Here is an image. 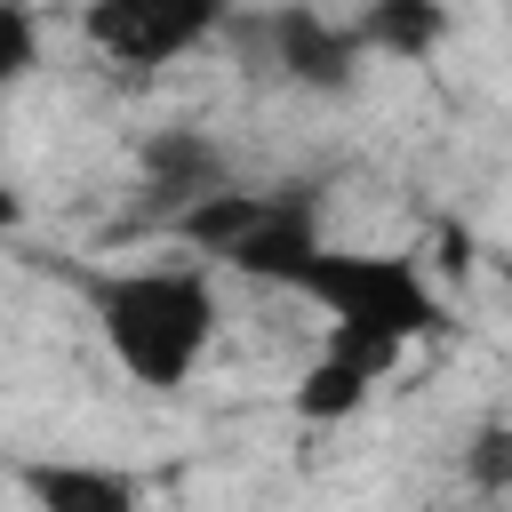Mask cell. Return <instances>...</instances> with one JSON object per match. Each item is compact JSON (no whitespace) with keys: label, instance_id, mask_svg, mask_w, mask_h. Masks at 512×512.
Masks as SVG:
<instances>
[{"label":"cell","instance_id":"6","mask_svg":"<svg viewBox=\"0 0 512 512\" xmlns=\"http://www.w3.org/2000/svg\"><path fill=\"white\" fill-rule=\"evenodd\" d=\"M136 168H144L152 200H168V208H184L192 192L224 184V152H216V136H200V128H152L144 152H136Z\"/></svg>","mask_w":512,"mask_h":512},{"label":"cell","instance_id":"2","mask_svg":"<svg viewBox=\"0 0 512 512\" xmlns=\"http://www.w3.org/2000/svg\"><path fill=\"white\" fill-rule=\"evenodd\" d=\"M288 288L312 296V304H328V328L336 336H368V344H392V352H408L416 336H440V296L424 288V272L408 256L328 248L320 240Z\"/></svg>","mask_w":512,"mask_h":512},{"label":"cell","instance_id":"4","mask_svg":"<svg viewBox=\"0 0 512 512\" xmlns=\"http://www.w3.org/2000/svg\"><path fill=\"white\" fill-rule=\"evenodd\" d=\"M320 248V216H312V200L304 192H264L256 200V216L240 224V240L216 256V264H232V272H248V280H296L304 272V256Z\"/></svg>","mask_w":512,"mask_h":512},{"label":"cell","instance_id":"13","mask_svg":"<svg viewBox=\"0 0 512 512\" xmlns=\"http://www.w3.org/2000/svg\"><path fill=\"white\" fill-rule=\"evenodd\" d=\"M16 224H24V192L0 176V232H16Z\"/></svg>","mask_w":512,"mask_h":512},{"label":"cell","instance_id":"1","mask_svg":"<svg viewBox=\"0 0 512 512\" xmlns=\"http://www.w3.org/2000/svg\"><path fill=\"white\" fill-rule=\"evenodd\" d=\"M96 328L112 344V360L152 384V392H176L208 336H216V288L208 272L192 264H152V272H104L96 280Z\"/></svg>","mask_w":512,"mask_h":512},{"label":"cell","instance_id":"3","mask_svg":"<svg viewBox=\"0 0 512 512\" xmlns=\"http://www.w3.org/2000/svg\"><path fill=\"white\" fill-rule=\"evenodd\" d=\"M224 0H88V40L96 56H112L120 72H160L184 48H200L216 32Z\"/></svg>","mask_w":512,"mask_h":512},{"label":"cell","instance_id":"11","mask_svg":"<svg viewBox=\"0 0 512 512\" xmlns=\"http://www.w3.org/2000/svg\"><path fill=\"white\" fill-rule=\"evenodd\" d=\"M472 480L480 488H512V440H504V424H488L472 440Z\"/></svg>","mask_w":512,"mask_h":512},{"label":"cell","instance_id":"7","mask_svg":"<svg viewBox=\"0 0 512 512\" xmlns=\"http://www.w3.org/2000/svg\"><path fill=\"white\" fill-rule=\"evenodd\" d=\"M352 32H360L368 56H408L416 64L448 40V0H368Z\"/></svg>","mask_w":512,"mask_h":512},{"label":"cell","instance_id":"12","mask_svg":"<svg viewBox=\"0 0 512 512\" xmlns=\"http://www.w3.org/2000/svg\"><path fill=\"white\" fill-rule=\"evenodd\" d=\"M440 264H448L456 280L472 272V232H464V224H440Z\"/></svg>","mask_w":512,"mask_h":512},{"label":"cell","instance_id":"5","mask_svg":"<svg viewBox=\"0 0 512 512\" xmlns=\"http://www.w3.org/2000/svg\"><path fill=\"white\" fill-rule=\"evenodd\" d=\"M272 56H280V72L296 88H320V96H344L360 80V64H368L360 32L352 24H328L320 8H280L272 16Z\"/></svg>","mask_w":512,"mask_h":512},{"label":"cell","instance_id":"8","mask_svg":"<svg viewBox=\"0 0 512 512\" xmlns=\"http://www.w3.org/2000/svg\"><path fill=\"white\" fill-rule=\"evenodd\" d=\"M24 488H32L40 504H56V512H128V504L144 496L128 472H88V464H32Z\"/></svg>","mask_w":512,"mask_h":512},{"label":"cell","instance_id":"10","mask_svg":"<svg viewBox=\"0 0 512 512\" xmlns=\"http://www.w3.org/2000/svg\"><path fill=\"white\" fill-rule=\"evenodd\" d=\"M40 64V16L32 0H0V96Z\"/></svg>","mask_w":512,"mask_h":512},{"label":"cell","instance_id":"9","mask_svg":"<svg viewBox=\"0 0 512 512\" xmlns=\"http://www.w3.org/2000/svg\"><path fill=\"white\" fill-rule=\"evenodd\" d=\"M368 368L360 360H344V352H320L304 376H296V392H288V408L304 416V424H336V416H352L360 400H368Z\"/></svg>","mask_w":512,"mask_h":512}]
</instances>
